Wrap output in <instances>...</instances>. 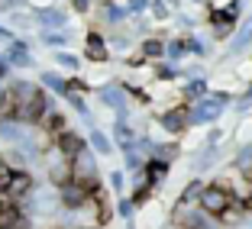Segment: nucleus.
<instances>
[{"instance_id":"f257e3e1","label":"nucleus","mask_w":252,"mask_h":229,"mask_svg":"<svg viewBox=\"0 0 252 229\" xmlns=\"http://www.w3.org/2000/svg\"><path fill=\"white\" fill-rule=\"evenodd\" d=\"M233 100H236L233 94H223V90H210L207 97H200V100L188 104V119H191V126H210V123H217V119L223 116L226 104H233Z\"/></svg>"},{"instance_id":"f03ea898","label":"nucleus","mask_w":252,"mask_h":229,"mask_svg":"<svg viewBox=\"0 0 252 229\" xmlns=\"http://www.w3.org/2000/svg\"><path fill=\"white\" fill-rule=\"evenodd\" d=\"M239 16H243V0H230L226 7L207 10V26L214 29V39H230Z\"/></svg>"},{"instance_id":"7ed1b4c3","label":"nucleus","mask_w":252,"mask_h":229,"mask_svg":"<svg viewBox=\"0 0 252 229\" xmlns=\"http://www.w3.org/2000/svg\"><path fill=\"white\" fill-rule=\"evenodd\" d=\"M71 165H74V181H78L84 191L88 194L100 191V168H97V152L94 148H84Z\"/></svg>"},{"instance_id":"20e7f679","label":"nucleus","mask_w":252,"mask_h":229,"mask_svg":"<svg viewBox=\"0 0 252 229\" xmlns=\"http://www.w3.org/2000/svg\"><path fill=\"white\" fill-rule=\"evenodd\" d=\"M233 200H236V197H233L230 187L220 184V181H214V184L204 187V194H200V200H197V207L204 210V213H210V216H217V220H220V213L230 207Z\"/></svg>"},{"instance_id":"39448f33","label":"nucleus","mask_w":252,"mask_h":229,"mask_svg":"<svg viewBox=\"0 0 252 229\" xmlns=\"http://www.w3.org/2000/svg\"><path fill=\"white\" fill-rule=\"evenodd\" d=\"M97 100L107 110L117 113V119H126V113H129V90L123 84H104V87H97Z\"/></svg>"},{"instance_id":"423d86ee","label":"nucleus","mask_w":252,"mask_h":229,"mask_svg":"<svg viewBox=\"0 0 252 229\" xmlns=\"http://www.w3.org/2000/svg\"><path fill=\"white\" fill-rule=\"evenodd\" d=\"M32 16H36L39 29H65L68 32V10L59 7V3H36Z\"/></svg>"},{"instance_id":"0eeeda50","label":"nucleus","mask_w":252,"mask_h":229,"mask_svg":"<svg viewBox=\"0 0 252 229\" xmlns=\"http://www.w3.org/2000/svg\"><path fill=\"white\" fill-rule=\"evenodd\" d=\"M84 58L88 61H110V42H107V36L97 26H91L88 36H84Z\"/></svg>"},{"instance_id":"6e6552de","label":"nucleus","mask_w":252,"mask_h":229,"mask_svg":"<svg viewBox=\"0 0 252 229\" xmlns=\"http://www.w3.org/2000/svg\"><path fill=\"white\" fill-rule=\"evenodd\" d=\"M45 177H49V184H55V187L71 184V181H74V165H71V158H65V155H59V152H55V155L49 158V165H45Z\"/></svg>"},{"instance_id":"1a4fd4ad","label":"nucleus","mask_w":252,"mask_h":229,"mask_svg":"<svg viewBox=\"0 0 252 229\" xmlns=\"http://www.w3.org/2000/svg\"><path fill=\"white\" fill-rule=\"evenodd\" d=\"M52 145H55V152H59V155H65V158H71V162H74V158L88 148V142L81 139V133H74L71 126H68V129H62V133L55 136Z\"/></svg>"},{"instance_id":"9d476101","label":"nucleus","mask_w":252,"mask_h":229,"mask_svg":"<svg viewBox=\"0 0 252 229\" xmlns=\"http://www.w3.org/2000/svg\"><path fill=\"white\" fill-rule=\"evenodd\" d=\"M158 126L171 136H181L188 126H191V119H188V104L185 107H165V110L158 113Z\"/></svg>"},{"instance_id":"9b49d317","label":"nucleus","mask_w":252,"mask_h":229,"mask_svg":"<svg viewBox=\"0 0 252 229\" xmlns=\"http://www.w3.org/2000/svg\"><path fill=\"white\" fill-rule=\"evenodd\" d=\"M36 191V181H32V174L26 168H13V174H10V184H7V197L10 200H26L30 194Z\"/></svg>"},{"instance_id":"f8f14e48","label":"nucleus","mask_w":252,"mask_h":229,"mask_svg":"<svg viewBox=\"0 0 252 229\" xmlns=\"http://www.w3.org/2000/svg\"><path fill=\"white\" fill-rule=\"evenodd\" d=\"M3 58L10 61V68H20V71H26V68L36 65V58H32L30 42H26V39H13V42H10V49L3 52Z\"/></svg>"},{"instance_id":"ddd939ff","label":"nucleus","mask_w":252,"mask_h":229,"mask_svg":"<svg viewBox=\"0 0 252 229\" xmlns=\"http://www.w3.org/2000/svg\"><path fill=\"white\" fill-rule=\"evenodd\" d=\"M59 194H62V210H84V203L91 200V194L84 191L78 181H71V184L59 187Z\"/></svg>"},{"instance_id":"4468645a","label":"nucleus","mask_w":252,"mask_h":229,"mask_svg":"<svg viewBox=\"0 0 252 229\" xmlns=\"http://www.w3.org/2000/svg\"><path fill=\"white\" fill-rule=\"evenodd\" d=\"M249 45H252V16H246V20L236 26V32L230 36V58L243 55Z\"/></svg>"},{"instance_id":"2eb2a0df","label":"nucleus","mask_w":252,"mask_h":229,"mask_svg":"<svg viewBox=\"0 0 252 229\" xmlns=\"http://www.w3.org/2000/svg\"><path fill=\"white\" fill-rule=\"evenodd\" d=\"M88 145L94 148L100 158H110V155H113V148H117V142H113L110 136L100 129V126H91V129H88Z\"/></svg>"},{"instance_id":"dca6fc26","label":"nucleus","mask_w":252,"mask_h":229,"mask_svg":"<svg viewBox=\"0 0 252 229\" xmlns=\"http://www.w3.org/2000/svg\"><path fill=\"white\" fill-rule=\"evenodd\" d=\"M39 84H42L45 90H52V94L65 97L68 94V78L62 71H52V68H45V71H39Z\"/></svg>"},{"instance_id":"f3484780","label":"nucleus","mask_w":252,"mask_h":229,"mask_svg":"<svg viewBox=\"0 0 252 229\" xmlns=\"http://www.w3.org/2000/svg\"><path fill=\"white\" fill-rule=\"evenodd\" d=\"M168 171H171L168 162H162V158H149L146 168H142V174H146V181H149L152 187H162L165 177H168Z\"/></svg>"},{"instance_id":"a211bd4d","label":"nucleus","mask_w":252,"mask_h":229,"mask_svg":"<svg viewBox=\"0 0 252 229\" xmlns=\"http://www.w3.org/2000/svg\"><path fill=\"white\" fill-rule=\"evenodd\" d=\"M210 94V84L207 78H185V84H181V97H185V104H194V100H200V97Z\"/></svg>"},{"instance_id":"6ab92c4d","label":"nucleus","mask_w":252,"mask_h":229,"mask_svg":"<svg viewBox=\"0 0 252 229\" xmlns=\"http://www.w3.org/2000/svg\"><path fill=\"white\" fill-rule=\"evenodd\" d=\"M136 139H139V133H136L133 126H129V119H117V126H113V142H117V148H133Z\"/></svg>"},{"instance_id":"aec40b11","label":"nucleus","mask_w":252,"mask_h":229,"mask_svg":"<svg viewBox=\"0 0 252 229\" xmlns=\"http://www.w3.org/2000/svg\"><path fill=\"white\" fill-rule=\"evenodd\" d=\"M188 55H191V39H188V32L178 36V39H171V42H165V58L168 61L178 65L181 58H188Z\"/></svg>"},{"instance_id":"412c9836","label":"nucleus","mask_w":252,"mask_h":229,"mask_svg":"<svg viewBox=\"0 0 252 229\" xmlns=\"http://www.w3.org/2000/svg\"><path fill=\"white\" fill-rule=\"evenodd\" d=\"M23 216H26V213H23L20 203H16V200H7V203L0 207V229H13Z\"/></svg>"},{"instance_id":"4be33fe9","label":"nucleus","mask_w":252,"mask_h":229,"mask_svg":"<svg viewBox=\"0 0 252 229\" xmlns=\"http://www.w3.org/2000/svg\"><path fill=\"white\" fill-rule=\"evenodd\" d=\"M139 52L146 55V61H165V42H162L158 36H152V39H142Z\"/></svg>"},{"instance_id":"5701e85b","label":"nucleus","mask_w":252,"mask_h":229,"mask_svg":"<svg viewBox=\"0 0 252 229\" xmlns=\"http://www.w3.org/2000/svg\"><path fill=\"white\" fill-rule=\"evenodd\" d=\"M52 61H55V68H65V71H81V58H78V55H71L68 49H55V52H52Z\"/></svg>"},{"instance_id":"b1692460","label":"nucleus","mask_w":252,"mask_h":229,"mask_svg":"<svg viewBox=\"0 0 252 229\" xmlns=\"http://www.w3.org/2000/svg\"><path fill=\"white\" fill-rule=\"evenodd\" d=\"M39 39H42V45H49V49H68V32L65 29H42L39 32Z\"/></svg>"},{"instance_id":"393cba45","label":"nucleus","mask_w":252,"mask_h":229,"mask_svg":"<svg viewBox=\"0 0 252 229\" xmlns=\"http://www.w3.org/2000/svg\"><path fill=\"white\" fill-rule=\"evenodd\" d=\"M204 187H207V184H204V181H197V177H194V181H188V187L181 191L178 203H181V207H191V203H197L200 194H204Z\"/></svg>"},{"instance_id":"a878e982","label":"nucleus","mask_w":252,"mask_h":229,"mask_svg":"<svg viewBox=\"0 0 252 229\" xmlns=\"http://www.w3.org/2000/svg\"><path fill=\"white\" fill-rule=\"evenodd\" d=\"M214 162H217V145H204V148L197 152V155H194L191 168H194V171H207Z\"/></svg>"},{"instance_id":"bb28decb","label":"nucleus","mask_w":252,"mask_h":229,"mask_svg":"<svg viewBox=\"0 0 252 229\" xmlns=\"http://www.w3.org/2000/svg\"><path fill=\"white\" fill-rule=\"evenodd\" d=\"M181 155V145H178V142H158V145H156V152H152V158H162V162H175V158H178Z\"/></svg>"},{"instance_id":"cd10ccee","label":"nucleus","mask_w":252,"mask_h":229,"mask_svg":"<svg viewBox=\"0 0 252 229\" xmlns=\"http://www.w3.org/2000/svg\"><path fill=\"white\" fill-rule=\"evenodd\" d=\"M149 16H152L156 23H162V20L171 16V7L165 3V0H149Z\"/></svg>"},{"instance_id":"c85d7f7f","label":"nucleus","mask_w":252,"mask_h":229,"mask_svg":"<svg viewBox=\"0 0 252 229\" xmlns=\"http://www.w3.org/2000/svg\"><path fill=\"white\" fill-rule=\"evenodd\" d=\"M68 90H74V94H88L91 84L84 81V78H78V74H71V78H68Z\"/></svg>"},{"instance_id":"c756f323","label":"nucleus","mask_w":252,"mask_h":229,"mask_svg":"<svg viewBox=\"0 0 252 229\" xmlns=\"http://www.w3.org/2000/svg\"><path fill=\"white\" fill-rule=\"evenodd\" d=\"M123 7L129 10V16H142V13L149 10V0H126Z\"/></svg>"},{"instance_id":"7c9ffc66","label":"nucleus","mask_w":252,"mask_h":229,"mask_svg":"<svg viewBox=\"0 0 252 229\" xmlns=\"http://www.w3.org/2000/svg\"><path fill=\"white\" fill-rule=\"evenodd\" d=\"M68 3H71L74 13H81V16H88L91 10H94V0H68Z\"/></svg>"},{"instance_id":"2f4dec72","label":"nucleus","mask_w":252,"mask_h":229,"mask_svg":"<svg viewBox=\"0 0 252 229\" xmlns=\"http://www.w3.org/2000/svg\"><path fill=\"white\" fill-rule=\"evenodd\" d=\"M123 171H110V191L113 194H123Z\"/></svg>"},{"instance_id":"473e14b6","label":"nucleus","mask_w":252,"mask_h":229,"mask_svg":"<svg viewBox=\"0 0 252 229\" xmlns=\"http://www.w3.org/2000/svg\"><path fill=\"white\" fill-rule=\"evenodd\" d=\"M133 210H136L133 197H126V200H120V216H126V220H133Z\"/></svg>"},{"instance_id":"72a5a7b5","label":"nucleus","mask_w":252,"mask_h":229,"mask_svg":"<svg viewBox=\"0 0 252 229\" xmlns=\"http://www.w3.org/2000/svg\"><path fill=\"white\" fill-rule=\"evenodd\" d=\"M223 136H226V133H223L220 126H214V129L207 133V145H220V142H223Z\"/></svg>"},{"instance_id":"f704fd0d","label":"nucleus","mask_w":252,"mask_h":229,"mask_svg":"<svg viewBox=\"0 0 252 229\" xmlns=\"http://www.w3.org/2000/svg\"><path fill=\"white\" fill-rule=\"evenodd\" d=\"M7 81H10V61L3 58V55H0V87H3Z\"/></svg>"},{"instance_id":"c9c22d12","label":"nucleus","mask_w":252,"mask_h":229,"mask_svg":"<svg viewBox=\"0 0 252 229\" xmlns=\"http://www.w3.org/2000/svg\"><path fill=\"white\" fill-rule=\"evenodd\" d=\"M165 3H168V7H171V13H178V10L185 7V3H181V0H165Z\"/></svg>"},{"instance_id":"e433bc0d","label":"nucleus","mask_w":252,"mask_h":229,"mask_svg":"<svg viewBox=\"0 0 252 229\" xmlns=\"http://www.w3.org/2000/svg\"><path fill=\"white\" fill-rule=\"evenodd\" d=\"M3 165H7V158H3V152H0V171H3Z\"/></svg>"},{"instance_id":"4c0bfd02","label":"nucleus","mask_w":252,"mask_h":229,"mask_svg":"<svg viewBox=\"0 0 252 229\" xmlns=\"http://www.w3.org/2000/svg\"><path fill=\"white\" fill-rule=\"evenodd\" d=\"M0 110H3V87H0Z\"/></svg>"},{"instance_id":"58836bf2","label":"nucleus","mask_w":252,"mask_h":229,"mask_svg":"<svg viewBox=\"0 0 252 229\" xmlns=\"http://www.w3.org/2000/svg\"><path fill=\"white\" fill-rule=\"evenodd\" d=\"M49 229H68V226H49Z\"/></svg>"},{"instance_id":"ea45409f","label":"nucleus","mask_w":252,"mask_h":229,"mask_svg":"<svg viewBox=\"0 0 252 229\" xmlns=\"http://www.w3.org/2000/svg\"><path fill=\"white\" fill-rule=\"evenodd\" d=\"M78 229H97V226H78Z\"/></svg>"}]
</instances>
